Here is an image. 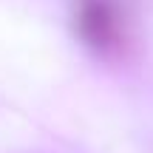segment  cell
Wrapping results in <instances>:
<instances>
[{"label": "cell", "instance_id": "obj_1", "mask_svg": "<svg viewBox=\"0 0 153 153\" xmlns=\"http://www.w3.org/2000/svg\"><path fill=\"white\" fill-rule=\"evenodd\" d=\"M76 34L97 54H116L128 37V14L122 0H76Z\"/></svg>", "mask_w": 153, "mask_h": 153}]
</instances>
